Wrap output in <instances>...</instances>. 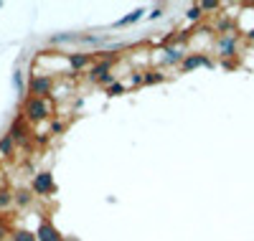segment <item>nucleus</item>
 Segmentation results:
<instances>
[{
    "instance_id": "1",
    "label": "nucleus",
    "mask_w": 254,
    "mask_h": 241,
    "mask_svg": "<svg viewBox=\"0 0 254 241\" xmlns=\"http://www.w3.org/2000/svg\"><path fill=\"white\" fill-rule=\"evenodd\" d=\"M20 117H23L31 127L33 124H44L49 120H54V107L49 99H36V97H26L20 104Z\"/></svg>"
},
{
    "instance_id": "2",
    "label": "nucleus",
    "mask_w": 254,
    "mask_h": 241,
    "mask_svg": "<svg viewBox=\"0 0 254 241\" xmlns=\"http://www.w3.org/2000/svg\"><path fill=\"white\" fill-rule=\"evenodd\" d=\"M54 89H56V79L49 74H41V71H33L28 79V86H26L28 97H36V99H49L54 94Z\"/></svg>"
},
{
    "instance_id": "3",
    "label": "nucleus",
    "mask_w": 254,
    "mask_h": 241,
    "mask_svg": "<svg viewBox=\"0 0 254 241\" xmlns=\"http://www.w3.org/2000/svg\"><path fill=\"white\" fill-rule=\"evenodd\" d=\"M239 43H242V36H239V33L216 36V38H214V51H216L224 61H229V59L239 56Z\"/></svg>"
},
{
    "instance_id": "4",
    "label": "nucleus",
    "mask_w": 254,
    "mask_h": 241,
    "mask_svg": "<svg viewBox=\"0 0 254 241\" xmlns=\"http://www.w3.org/2000/svg\"><path fill=\"white\" fill-rule=\"evenodd\" d=\"M8 135L13 137L15 147H31V145H33V132H31V124H28L23 117H20V115H18L13 122H10Z\"/></svg>"
},
{
    "instance_id": "5",
    "label": "nucleus",
    "mask_w": 254,
    "mask_h": 241,
    "mask_svg": "<svg viewBox=\"0 0 254 241\" xmlns=\"http://www.w3.org/2000/svg\"><path fill=\"white\" fill-rule=\"evenodd\" d=\"M54 190H56V183H54V175H51L49 170L33 175V181H31V193H36V195H51Z\"/></svg>"
},
{
    "instance_id": "6",
    "label": "nucleus",
    "mask_w": 254,
    "mask_h": 241,
    "mask_svg": "<svg viewBox=\"0 0 254 241\" xmlns=\"http://www.w3.org/2000/svg\"><path fill=\"white\" fill-rule=\"evenodd\" d=\"M66 61H69V69H71V74H81L84 69L89 71V66L94 63L92 51H76V54H66Z\"/></svg>"
},
{
    "instance_id": "7",
    "label": "nucleus",
    "mask_w": 254,
    "mask_h": 241,
    "mask_svg": "<svg viewBox=\"0 0 254 241\" xmlns=\"http://www.w3.org/2000/svg\"><path fill=\"white\" fill-rule=\"evenodd\" d=\"M183 59H186V51L181 46H168V49H163L160 59H155V61H160V66H181Z\"/></svg>"
},
{
    "instance_id": "8",
    "label": "nucleus",
    "mask_w": 254,
    "mask_h": 241,
    "mask_svg": "<svg viewBox=\"0 0 254 241\" xmlns=\"http://www.w3.org/2000/svg\"><path fill=\"white\" fill-rule=\"evenodd\" d=\"M198 66H214V61H211L206 54L190 51V54H186V59H183V63H181V71H193V69H198Z\"/></svg>"
},
{
    "instance_id": "9",
    "label": "nucleus",
    "mask_w": 254,
    "mask_h": 241,
    "mask_svg": "<svg viewBox=\"0 0 254 241\" xmlns=\"http://www.w3.org/2000/svg\"><path fill=\"white\" fill-rule=\"evenodd\" d=\"M36 239L38 241H64V234L49 221V218H44L36 229Z\"/></svg>"
},
{
    "instance_id": "10",
    "label": "nucleus",
    "mask_w": 254,
    "mask_h": 241,
    "mask_svg": "<svg viewBox=\"0 0 254 241\" xmlns=\"http://www.w3.org/2000/svg\"><path fill=\"white\" fill-rule=\"evenodd\" d=\"M15 142H13V137L5 132V135H0V158L3 160H13L15 158Z\"/></svg>"
},
{
    "instance_id": "11",
    "label": "nucleus",
    "mask_w": 254,
    "mask_h": 241,
    "mask_svg": "<svg viewBox=\"0 0 254 241\" xmlns=\"http://www.w3.org/2000/svg\"><path fill=\"white\" fill-rule=\"evenodd\" d=\"M112 66H115V61H94L92 66H89V71H87V74H89V79H92V81H97L99 76L110 74V71H112Z\"/></svg>"
},
{
    "instance_id": "12",
    "label": "nucleus",
    "mask_w": 254,
    "mask_h": 241,
    "mask_svg": "<svg viewBox=\"0 0 254 241\" xmlns=\"http://www.w3.org/2000/svg\"><path fill=\"white\" fill-rule=\"evenodd\" d=\"M168 76L160 71V69H145L142 71V84H147V86H153V84H163Z\"/></svg>"
},
{
    "instance_id": "13",
    "label": "nucleus",
    "mask_w": 254,
    "mask_h": 241,
    "mask_svg": "<svg viewBox=\"0 0 254 241\" xmlns=\"http://www.w3.org/2000/svg\"><path fill=\"white\" fill-rule=\"evenodd\" d=\"M31 201H33V193H31V190L20 188V190L13 193V206H15V208H26V206H31Z\"/></svg>"
},
{
    "instance_id": "14",
    "label": "nucleus",
    "mask_w": 254,
    "mask_h": 241,
    "mask_svg": "<svg viewBox=\"0 0 254 241\" xmlns=\"http://www.w3.org/2000/svg\"><path fill=\"white\" fill-rule=\"evenodd\" d=\"M142 13H145V8H137V10H132L130 15H125V18H120V20H117L115 26H117V28H127V26H132V23H137V20L142 18Z\"/></svg>"
},
{
    "instance_id": "15",
    "label": "nucleus",
    "mask_w": 254,
    "mask_h": 241,
    "mask_svg": "<svg viewBox=\"0 0 254 241\" xmlns=\"http://www.w3.org/2000/svg\"><path fill=\"white\" fill-rule=\"evenodd\" d=\"M10 206H13V190L5 188V185H0V213L8 211Z\"/></svg>"
},
{
    "instance_id": "16",
    "label": "nucleus",
    "mask_w": 254,
    "mask_h": 241,
    "mask_svg": "<svg viewBox=\"0 0 254 241\" xmlns=\"http://www.w3.org/2000/svg\"><path fill=\"white\" fill-rule=\"evenodd\" d=\"M10 241H38V239H36V234L28 231V229H13V231H10Z\"/></svg>"
},
{
    "instance_id": "17",
    "label": "nucleus",
    "mask_w": 254,
    "mask_h": 241,
    "mask_svg": "<svg viewBox=\"0 0 254 241\" xmlns=\"http://www.w3.org/2000/svg\"><path fill=\"white\" fill-rule=\"evenodd\" d=\"M13 84H15L18 94L26 99V97H28V92H26V84H23V71H20V69H15V71H13Z\"/></svg>"
},
{
    "instance_id": "18",
    "label": "nucleus",
    "mask_w": 254,
    "mask_h": 241,
    "mask_svg": "<svg viewBox=\"0 0 254 241\" xmlns=\"http://www.w3.org/2000/svg\"><path fill=\"white\" fill-rule=\"evenodd\" d=\"M125 92H127V86H125L122 81H115V84L107 86V97H122Z\"/></svg>"
},
{
    "instance_id": "19",
    "label": "nucleus",
    "mask_w": 254,
    "mask_h": 241,
    "mask_svg": "<svg viewBox=\"0 0 254 241\" xmlns=\"http://www.w3.org/2000/svg\"><path fill=\"white\" fill-rule=\"evenodd\" d=\"M69 41H79V33H59L51 38V43L56 46V43H69Z\"/></svg>"
},
{
    "instance_id": "20",
    "label": "nucleus",
    "mask_w": 254,
    "mask_h": 241,
    "mask_svg": "<svg viewBox=\"0 0 254 241\" xmlns=\"http://www.w3.org/2000/svg\"><path fill=\"white\" fill-rule=\"evenodd\" d=\"M186 18H188V20H193V23H196V20H203V10H201L198 5H190L188 13H186Z\"/></svg>"
},
{
    "instance_id": "21",
    "label": "nucleus",
    "mask_w": 254,
    "mask_h": 241,
    "mask_svg": "<svg viewBox=\"0 0 254 241\" xmlns=\"http://www.w3.org/2000/svg\"><path fill=\"white\" fill-rule=\"evenodd\" d=\"M64 129H66V122H61V120H51V127H49V135H61Z\"/></svg>"
},
{
    "instance_id": "22",
    "label": "nucleus",
    "mask_w": 254,
    "mask_h": 241,
    "mask_svg": "<svg viewBox=\"0 0 254 241\" xmlns=\"http://www.w3.org/2000/svg\"><path fill=\"white\" fill-rule=\"evenodd\" d=\"M79 41L87 46H99V43H104V36H79Z\"/></svg>"
},
{
    "instance_id": "23",
    "label": "nucleus",
    "mask_w": 254,
    "mask_h": 241,
    "mask_svg": "<svg viewBox=\"0 0 254 241\" xmlns=\"http://www.w3.org/2000/svg\"><path fill=\"white\" fill-rule=\"evenodd\" d=\"M115 81H117V74H112V71H110V74L99 76V79H97L94 84H99V86H104V89H107V86H110V84H115Z\"/></svg>"
},
{
    "instance_id": "24",
    "label": "nucleus",
    "mask_w": 254,
    "mask_h": 241,
    "mask_svg": "<svg viewBox=\"0 0 254 241\" xmlns=\"http://www.w3.org/2000/svg\"><path fill=\"white\" fill-rule=\"evenodd\" d=\"M10 226H8V221H5V218L3 216H0V241H5V239H10Z\"/></svg>"
},
{
    "instance_id": "25",
    "label": "nucleus",
    "mask_w": 254,
    "mask_h": 241,
    "mask_svg": "<svg viewBox=\"0 0 254 241\" xmlns=\"http://www.w3.org/2000/svg\"><path fill=\"white\" fill-rule=\"evenodd\" d=\"M198 8H201L203 15H206V10H221V3H214V0H203V3H198Z\"/></svg>"
},
{
    "instance_id": "26",
    "label": "nucleus",
    "mask_w": 254,
    "mask_h": 241,
    "mask_svg": "<svg viewBox=\"0 0 254 241\" xmlns=\"http://www.w3.org/2000/svg\"><path fill=\"white\" fill-rule=\"evenodd\" d=\"M130 84L132 86H142V71H130Z\"/></svg>"
},
{
    "instance_id": "27",
    "label": "nucleus",
    "mask_w": 254,
    "mask_h": 241,
    "mask_svg": "<svg viewBox=\"0 0 254 241\" xmlns=\"http://www.w3.org/2000/svg\"><path fill=\"white\" fill-rule=\"evenodd\" d=\"M160 15H163V5H155V8H153V13L147 15V18H150V20H155V18H160Z\"/></svg>"
},
{
    "instance_id": "28",
    "label": "nucleus",
    "mask_w": 254,
    "mask_h": 241,
    "mask_svg": "<svg viewBox=\"0 0 254 241\" xmlns=\"http://www.w3.org/2000/svg\"><path fill=\"white\" fill-rule=\"evenodd\" d=\"M64 241H79V239H74V236H64Z\"/></svg>"
}]
</instances>
